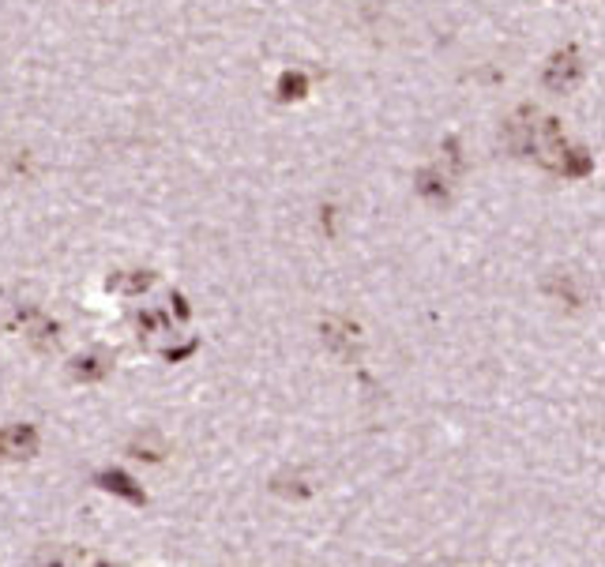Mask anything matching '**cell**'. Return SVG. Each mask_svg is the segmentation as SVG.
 <instances>
[{
  "label": "cell",
  "mask_w": 605,
  "mask_h": 567,
  "mask_svg": "<svg viewBox=\"0 0 605 567\" xmlns=\"http://www.w3.org/2000/svg\"><path fill=\"white\" fill-rule=\"evenodd\" d=\"M320 335H324L327 350L335 353V357H342V361H354L357 350H361V331H357V323L346 320V316H331V320H324Z\"/></svg>",
  "instance_id": "6da1fadb"
},
{
  "label": "cell",
  "mask_w": 605,
  "mask_h": 567,
  "mask_svg": "<svg viewBox=\"0 0 605 567\" xmlns=\"http://www.w3.org/2000/svg\"><path fill=\"white\" fill-rule=\"evenodd\" d=\"M579 79H583V61H579V53H575V49H560V53H553V61L545 64L542 83L549 91L564 94V91H572Z\"/></svg>",
  "instance_id": "7a4b0ae2"
},
{
  "label": "cell",
  "mask_w": 605,
  "mask_h": 567,
  "mask_svg": "<svg viewBox=\"0 0 605 567\" xmlns=\"http://www.w3.org/2000/svg\"><path fill=\"white\" fill-rule=\"evenodd\" d=\"M38 451V429L34 425H8L0 429V459L19 462V459H31Z\"/></svg>",
  "instance_id": "3957f363"
},
{
  "label": "cell",
  "mask_w": 605,
  "mask_h": 567,
  "mask_svg": "<svg viewBox=\"0 0 605 567\" xmlns=\"http://www.w3.org/2000/svg\"><path fill=\"white\" fill-rule=\"evenodd\" d=\"M109 372H113V357L102 350L79 353L76 361H72V380L76 384H98V380H106Z\"/></svg>",
  "instance_id": "277c9868"
},
{
  "label": "cell",
  "mask_w": 605,
  "mask_h": 567,
  "mask_svg": "<svg viewBox=\"0 0 605 567\" xmlns=\"http://www.w3.org/2000/svg\"><path fill=\"white\" fill-rule=\"evenodd\" d=\"M94 481H98L106 492H113V496L128 500V504H147V492H143L140 485L125 474V470H106V474H98Z\"/></svg>",
  "instance_id": "5b68a950"
},
{
  "label": "cell",
  "mask_w": 605,
  "mask_h": 567,
  "mask_svg": "<svg viewBox=\"0 0 605 567\" xmlns=\"http://www.w3.org/2000/svg\"><path fill=\"white\" fill-rule=\"evenodd\" d=\"M414 188H418V196L421 200H429V203H448L451 200V188H448V173L444 169H421L418 173V181H414Z\"/></svg>",
  "instance_id": "8992f818"
},
{
  "label": "cell",
  "mask_w": 605,
  "mask_h": 567,
  "mask_svg": "<svg viewBox=\"0 0 605 567\" xmlns=\"http://www.w3.org/2000/svg\"><path fill=\"white\" fill-rule=\"evenodd\" d=\"M113 293H143L155 286V275L151 271H121V275H113L106 282Z\"/></svg>",
  "instance_id": "52a82bcc"
},
{
  "label": "cell",
  "mask_w": 605,
  "mask_h": 567,
  "mask_svg": "<svg viewBox=\"0 0 605 567\" xmlns=\"http://www.w3.org/2000/svg\"><path fill=\"white\" fill-rule=\"evenodd\" d=\"M305 94H309V79H305V72H282V79H279L282 102H297V98H305Z\"/></svg>",
  "instance_id": "ba28073f"
},
{
  "label": "cell",
  "mask_w": 605,
  "mask_h": 567,
  "mask_svg": "<svg viewBox=\"0 0 605 567\" xmlns=\"http://www.w3.org/2000/svg\"><path fill=\"white\" fill-rule=\"evenodd\" d=\"M27 177V154H0V188Z\"/></svg>",
  "instance_id": "9c48e42d"
},
{
  "label": "cell",
  "mask_w": 605,
  "mask_h": 567,
  "mask_svg": "<svg viewBox=\"0 0 605 567\" xmlns=\"http://www.w3.org/2000/svg\"><path fill=\"white\" fill-rule=\"evenodd\" d=\"M271 489L279 492V496H294V500H305V496H309V481H305V477L301 474H286V477H275V481H271Z\"/></svg>",
  "instance_id": "30bf717a"
},
{
  "label": "cell",
  "mask_w": 605,
  "mask_h": 567,
  "mask_svg": "<svg viewBox=\"0 0 605 567\" xmlns=\"http://www.w3.org/2000/svg\"><path fill=\"white\" fill-rule=\"evenodd\" d=\"M57 331H61L57 323L46 320V316H38V320L31 323V342L38 346V350H49V346L57 342Z\"/></svg>",
  "instance_id": "8fae6325"
},
{
  "label": "cell",
  "mask_w": 605,
  "mask_h": 567,
  "mask_svg": "<svg viewBox=\"0 0 605 567\" xmlns=\"http://www.w3.org/2000/svg\"><path fill=\"white\" fill-rule=\"evenodd\" d=\"M545 290L557 293L560 301H568V305H579V290H575L572 275H553L549 282H545Z\"/></svg>",
  "instance_id": "7c38bea8"
}]
</instances>
